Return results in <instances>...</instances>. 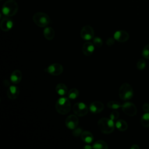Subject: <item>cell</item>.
<instances>
[{"instance_id": "6da1fadb", "label": "cell", "mask_w": 149, "mask_h": 149, "mask_svg": "<svg viewBox=\"0 0 149 149\" xmlns=\"http://www.w3.org/2000/svg\"><path fill=\"white\" fill-rule=\"evenodd\" d=\"M97 125L101 132L104 134H110L115 129L113 120L111 118H102L98 120Z\"/></svg>"}, {"instance_id": "7a4b0ae2", "label": "cell", "mask_w": 149, "mask_h": 149, "mask_svg": "<svg viewBox=\"0 0 149 149\" xmlns=\"http://www.w3.org/2000/svg\"><path fill=\"white\" fill-rule=\"evenodd\" d=\"M18 9L19 6L15 1L8 0L3 3L2 7V12L5 16L11 17L16 14Z\"/></svg>"}, {"instance_id": "3957f363", "label": "cell", "mask_w": 149, "mask_h": 149, "mask_svg": "<svg viewBox=\"0 0 149 149\" xmlns=\"http://www.w3.org/2000/svg\"><path fill=\"white\" fill-rule=\"evenodd\" d=\"M71 105L69 98L61 97L56 102L55 109L56 111L61 115L68 113L70 110Z\"/></svg>"}, {"instance_id": "277c9868", "label": "cell", "mask_w": 149, "mask_h": 149, "mask_svg": "<svg viewBox=\"0 0 149 149\" xmlns=\"http://www.w3.org/2000/svg\"><path fill=\"white\" fill-rule=\"evenodd\" d=\"M34 23L38 27H44L48 25L51 22L48 15L44 12H37L33 16Z\"/></svg>"}, {"instance_id": "5b68a950", "label": "cell", "mask_w": 149, "mask_h": 149, "mask_svg": "<svg viewBox=\"0 0 149 149\" xmlns=\"http://www.w3.org/2000/svg\"><path fill=\"white\" fill-rule=\"evenodd\" d=\"M119 96L124 101L130 100L133 96V90L132 86L127 83L122 84L119 90Z\"/></svg>"}, {"instance_id": "8992f818", "label": "cell", "mask_w": 149, "mask_h": 149, "mask_svg": "<svg viewBox=\"0 0 149 149\" xmlns=\"http://www.w3.org/2000/svg\"><path fill=\"white\" fill-rule=\"evenodd\" d=\"M73 111L77 116L82 117L87 115L88 112V107L84 103L78 102L73 105Z\"/></svg>"}, {"instance_id": "52a82bcc", "label": "cell", "mask_w": 149, "mask_h": 149, "mask_svg": "<svg viewBox=\"0 0 149 149\" xmlns=\"http://www.w3.org/2000/svg\"><path fill=\"white\" fill-rule=\"evenodd\" d=\"M63 68L61 64L58 63H54L48 66L45 71L48 73L53 76H59L63 72Z\"/></svg>"}, {"instance_id": "ba28073f", "label": "cell", "mask_w": 149, "mask_h": 149, "mask_svg": "<svg viewBox=\"0 0 149 149\" xmlns=\"http://www.w3.org/2000/svg\"><path fill=\"white\" fill-rule=\"evenodd\" d=\"M122 109L123 112L129 116H133L137 113V108L136 105L130 102H126L122 105Z\"/></svg>"}, {"instance_id": "9c48e42d", "label": "cell", "mask_w": 149, "mask_h": 149, "mask_svg": "<svg viewBox=\"0 0 149 149\" xmlns=\"http://www.w3.org/2000/svg\"><path fill=\"white\" fill-rule=\"evenodd\" d=\"M81 37L85 40H90L93 39L94 36V31L92 27L89 25L83 26L80 31Z\"/></svg>"}, {"instance_id": "30bf717a", "label": "cell", "mask_w": 149, "mask_h": 149, "mask_svg": "<svg viewBox=\"0 0 149 149\" xmlns=\"http://www.w3.org/2000/svg\"><path fill=\"white\" fill-rule=\"evenodd\" d=\"M79 124V119L76 115H70L65 119V125L69 129H74Z\"/></svg>"}, {"instance_id": "8fae6325", "label": "cell", "mask_w": 149, "mask_h": 149, "mask_svg": "<svg viewBox=\"0 0 149 149\" xmlns=\"http://www.w3.org/2000/svg\"><path fill=\"white\" fill-rule=\"evenodd\" d=\"M113 38L118 42H124L129 40V35L126 31L118 30L114 33Z\"/></svg>"}, {"instance_id": "7c38bea8", "label": "cell", "mask_w": 149, "mask_h": 149, "mask_svg": "<svg viewBox=\"0 0 149 149\" xmlns=\"http://www.w3.org/2000/svg\"><path fill=\"white\" fill-rule=\"evenodd\" d=\"M104 108V105L100 101H94L90 104L89 109L91 113H100Z\"/></svg>"}, {"instance_id": "4fadbf2b", "label": "cell", "mask_w": 149, "mask_h": 149, "mask_svg": "<svg viewBox=\"0 0 149 149\" xmlns=\"http://www.w3.org/2000/svg\"><path fill=\"white\" fill-rule=\"evenodd\" d=\"M13 26V21L9 17H4L2 19L0 23L1 29L3 31H9L12 28Z\"/></svg>"}, {"instance_id": "5bb4252c", "label": "cell", "mask_w": 149, "mask_h": 149, "mask_svg": "<svg viewBox=\"0 0 149 149\" xmlns=\"http://www.w3.org/2000/svg\"><path fill=\"white\" fill-rule=\"evenodd\" d=\"M19 88L16 86H10L7 90V96L10 100H15L19 95Z\"/></svg>"}, {"instance_id": "9a60e30c", "label": "cell", "mask_w": 149, "mask_h": 149, "mask_svg": "<svg viewBox=\"0 0 149 149\" xmlns=\"http://www.w3.org/2000/svg\"><path fill=\"white\" fill-rule=\"evenodd\" d=\"M94 51V45L91 42H86L83 45L82 51L86 56H90Z\"/></svg>"}, {"instance_id": "2e32d148", "label": "cell", "mask_w": 149, "mask_h": 149, "mask_svg": "<svg viewBox=\"0 0 149 149\" xmlns=\"http://www.w3.org/2000/svg\"><path fill=\"white\" fill-rule=\"evenodd\" d=\"M22 78V73L20 70L16 69L15 70L10 76V80L13 84H18L20 82Z\"/></svg>"}, {"instance_id": "e0dca14e", "label": "cell", "mask_w": 149, "mask_h": 149, "mask_svg": "<svg viewBox=\"0 0 149 149\" xmlns=\"http://www.w3.org/2000/svg\"><path fill=\"white\" fill-rule=\"evenodd\" d=\"M81 138L83 141L87 144L91 143L94 139V137L92 133L90 132L87 131V130L82 132L81 134Z\"/></svg>"}, {"instance_id": "ac0fdd59", "label": "cell", "mask_w": 149, "mask_h": 149, "mask_svg": "<svg viewBox=\"0 0 149 149\" xmlns=\"http://www.w3.org/2000/svg\"><path fill=\"white\" fill-rule=\"evenodd\" d=\"M44 36L48 40H52L55 37V31L51 27H47L43 31Z\"/></svg>"}, {"instance_id": "d6986e66", "label": "cell", "mask_w": 149, "mask_h": 149, "mask_svg": "<svg viewBox=\"0 0 149 149\" xmlns=\"http://www.w3.org/2000/svg\"><path fill=\"white\" fill-rule=\"evenodd\" d=\"M55 90L59 95H64L68 93L67 86L63 83H59L56 86Z\"/></svg>"}, {"instance_id": "ffe728a7", "label": "cell", "mask_w": 149, "mask_h": 149, "mask_svg": "<svg viewBox=\"0 0 149 149\" xmlns=\"http://www.w3.org/2000/svg\"><path fill=\"white\" fill-rule=\"evenodd\" d=\"M115 126L119 131H121V132H124L126 130L128 127L127 122L125 120L122 119L117 120L115 123Z\"/></svg>"}, {"instance_id": "44dd1931", "label": "cell", "mask_w": 149, "mask_h": 149, "mask_svg": "<svg viewBox=\"0 0 149 149\" xmlns=\"http://www.w3.org/2000/svg\"><path fill=\"white\" fill-rule=\"evenodd\" d=\"M93 148L98 149H107L108 148V144L103 140H98L95 141L93 144Z\"/></svg>"}, {"instance_id": "7402d4cb", "label": "cell", "mask_w": 149, "mask_h": 149, "mask_svg": "<svg viewBox=\"0 0 149 149\" xmlns=\"http://www.w3.org/2000/svg\"><path fill=\"white\" fill-rule=\"evenodd\" d=\"M140 122L143 126L145 127H149V112H146L144 113L140 119Z\"/></svg>"}, {"instance_id": "603a6c76", "label": "cell", "mask_w": 149, "mask_h": 149, "mask_svg": "<svg viewBox=\"0 0 149 149\" xmlns=\"http://www.w3.org/2000/svg\"><path fill=\"white\" fill-rule=\"evenodd\" d=\"M79 91L76 88H73L70 89L68 93V98L72 100L76 99L79 96Z\"/></svg>"}, {"instance_id": "cb8c5ba5", "label": "cell", "mask_w": 149, "mask_h": 149, "mask_svg": "<svg viewBox=\"0 0 149 149\" xmlns=\"http://www.w3.org/2000/svg\"><path fill=\"white\" fill-rule=\"evenodd\" d=\"M122 105L118 101H111L108 102L107 104V107L111 109H118L120 107H122Z\"/></svg>"}, {"instance_id": "d4e9b609", "label": "cell", "mask_w": 149, "mask_h": 149, "mask_svg": "<svg viewBox=\"0 0 149 149\" xmlns=\"http://www.w3.org/2000/svg\"><path fill=\"white\" fill-rule=\"evenodd\" d=\"M146 62L145 60L143 59H140L137 61V64H136L137 68L140 70H143L146 68Z\"/></svg>"}, {"instance_id": "484cf974", "label": "cell", "mask_w": 149, "mask_h": 149, "mask_svg": "<svg viewBox=\"0 0 149 149\" xmlns=\"http://www.w3.org/2000/svg\"><path fill=\"white\" fill-rule=\"evenodd\" d=\"M141 54L145 59H149V44H147L144 47Z\"/></svg>"}, {"instance_id": "4316f807", "label": "cell", "mask_w": 149, "mask_h": 149, "mask_svg": "<svg viewBox=\"0 0 149 149\" xmlns=\"http://www.w3.org/2000/svg\"><path fill=\"white\" fill-rule=\"evenodd\" d=\"M93 44L95 46L97 47H101L103 44V42L101 38L98 37H95L93 38Z\"/></svg>"}, {"instance_id": "83f0119b", "label": "cell", "mask_w": 149, "mask_h": 149, "mask_svg": "<svg viewBox=\"0 0 149 149\" xmlns=\"http://www.w3.org/2000/svg\"><path fill=\"white\" fill-rule=\"evenodd\" d=\"M109 116H110V118H111L112 120H115L119 118V113L118 111H112V112L111 113Z\"/></svg>"}, {"instance_id": "f1b7e54d", "label": "cell", "mask_w": 149, "mask_h": 149, "mask_svg": "<svg viewBox=\"0 0 149 149\" xmlns=\"http://www.w3.org/2000/svg\"><path fill=\"white\" fill-rule=\"evenodd\" d=\"M82 132V129L81 128H75L73 131V136L77 137L79 135H81Z\"/></svg>"}, {"instance_id": "f546056e", "label": "cell", "mask_w": 149, "mask_h": 149, "mask_svg": "<svg viewBox=\"0 0 149 149\" xmlns=\"http://www.w3.org/2000/svg\"><path fill=\"white\" fill-rule=\"evenodd\" d=\"M115 43V38L112 37L108 38L106 41V44L108 46H111Z\"/></svg>"}, {"instance_id": "4dcf8cb0", "label": "cell", "mask_w": 149, "mask_h": 149, "mask_svg": "<svg viewBox=\"0 0 149 149\" xmlns=\"http://www.w3.org/2000/svg\"><path fill=\"white\" fill-rule=\"evenodd\" d=\"M142 108H143V110L146 112H149V104L148 103H144L143 105V107H142Z\"/></svg>"}, {"instance_id": "1f68e13d", "label": "cell", "mask_w": 149, "mask_h": 149, "mask_svg": "<svg viewBox=\"0 0 149 149\" xmlns=\"http://www.w3.org/2000/svg\"><path fill=\"white\" fill-rule=\"evenodd\" d=\"M131 149H139L140 147L137 144H133L131 147H130Z\"/></svg>"}, {"instance_id": "d6a6232c", "label": "cell", "mask_w": 149, "mask_h": 149, "mask_svg": "<svg viewBox=\"0 0 149 149\" xmlns=\"http://www.w3.org/2000/svg\"><path fill=\"white\" fill-rule=\"evenodd\" d=\"M3 83H4V85L5 86H9V81L7 79H5L3 80Z\"/></svg>"}, {"instance_id": "836d02e7", "label": "cell", "mask_w": 149, "mask_h": 149, "mask_svg": "<svg viewBox=\"0 0 149 149\" xmlns=\"http://www.w3.org/2000/svg\"><path fill=\"white\" fill-rule=\"evenodd\" d=\"M92 148H93V146H90L88 144H86V146H84L83 147V148H84V149H91Z\"/></svg>"}, {"instance_id": "e575fe53", "label": "cell", "mask_w": 149, "mask_h": 149, "mask_svg": "<svg viewBox=\"0 0 149 149\" xmlns=\"http://www.w3.org/2000/svg\"><path fill=\"white\" fill-rule=\"evenodd\" d=\"M1 1H2V0H1Z\"/></svg>"}]
</instances>
